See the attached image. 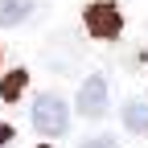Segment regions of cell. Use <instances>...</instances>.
Returning <instances> with one entry per match:
<instances>
[{
	"instance_id": "3957f363",
	"label": "cell",
	"mask_w": 148,
	"mask_h": 148,
	"mask_svg": "<svg viewBox=\"0 0 148 148\" xmlns=\"http://www.w3.org/2000/svg\"><path fill=\"white\" fill-rule=\"evenodd\" d=\"M107 111V78L90 74V78L78 86V115L82 119H99Z\"/></svg>"
},
{
	"instance_id": "7a4b0ae2",
	"label": "cell",
	"mask_w": 148,
	"mask_h": 148,
	"mask_svg": "<svg viewBox=\"0 0 148 148\" xmlns=\"http://www.w3.org/2000/svg\"><path fill=\"white\" fill-rule=\"evenodd\" d=\"M82 21H86V33L99 37V41H111V37H119V29H123L119 8H111V4H90Z\"/></svg>"
},
{
	"instance_id": "ba28073f",
	"label": "cell",
	"mask_w": 148,
	"mask_h": 148,
	"mask_svg": "<svg viewBox=\"0 0 148 148\" xmlns=\"http://www.w3.org/2000/svg\"><path fill=\"white\" fill-rule=\"evenodd\" d=\"M8 140H12V127H8V123H0V144H8Z\"/></svg>"
},
{
	"instance_id": "6da1fadb",
	"label": "cell",
	"mask_w": 148,
	"mask_h": 148,
	"mask_svg": "<svg viewBox=\"0 0 148 148\" xmlns=\"http://www.w3.org/2000/svg\"><path fill=\"white\" fill-rule=\"evenodd\" d=\"M33 127L41 132L45 140H58V136H66L70 132V107H66V99L62 95H37L33 99Z\"/></svg>"
},
{
	"instance_id": "277c9868",
	"label": "cell",
	"mask_w": 148,
	"mask_h": 148,
	"mask_svg": "<svg viewBox=\"0 0 148 148\" xmlns=\"http://www.w3.org/2000/svg\"><path fill=\"white\" fill-rule=\"evenodd\" d=\"M37 8V0H0V25L12 29V25H25Z\"/></svg>"
},
{
	"instance_id": "52a82bcc",
	"label": "cell",
	"mask_w": 148,
	"mask_h": 148,
	"mask_svg": "<svg viewBox=\"0 0 148 148\" xmlns=\"http://www.w3.org/2000/svg\"><path fill=\"white\" fill-rule=\"evenodd\" d=\"M82 148H119V144L111 140V136H90V140H86Z\"/></svg>"
},
{
	"instance_id": "5b68a950",
	"label": "cell",
	"mask_w": 148,
	"mask_h": 148,
	"mask_svg": "<svg viewBox=\"0 0 148 148\" xmlns=\"http://www.w3.org/2000/svg\"><path fill=\"white\" fill-rule=\"evenodd\" d=\"M123 127L136 132V136L148 132V99H132V103L123 107Z\"/></svg>"
},
{
	"instance_id": "8992f818",
	"label": "cell",
	"mask_w": 148,
	"mask_h": 148,
	"mask_svg": "<svg viewBox=\"0 0 148 148\" xmlns=\"http://www.w3.org/2000/svg\"><path fill=\"white\" fill-rule=\"evenodd\" d=\"M25 82H29V74H25V70L4 74V78H0V99H4V103H16V99L25 95Z\"/></svg>"
}]
</instances>
